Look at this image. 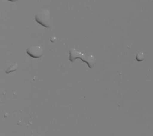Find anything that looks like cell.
Wrapping results in <instances>:
<instances>
[{
    "label": "cell",
    "mask_w": 153,
    "mask_h": 136,
    "mask_svg": "<svg viewBox=\"0 0 153 136\" xmlns=\"http://www.w3.org/2000/svg\"><path fill=\"white\" fill-rule=\"evenodd\" d=\"M27 54L33 58H39L43 55V49L40 46H31L26 50Z\"/></svg>",
    "instance_id": "3"
},
{
    "label": "cell",
    "mask_w": 153,
    "mask_h": 136,
    "mask_svg": "<svg viewBox=\"0 0 153 136\" xmlns=\"http://www.w3.org/2000/svg\"><path fill=\"white\" fill-rule=\"evenodd\" d=\"M35 21L45 28H50L52 25L50 11L49 9H42L35 15Z\"/></svg>",
    "instance_id": "2"
},
{
    "label": "cell",
    "mask_w": 153,
    "mask_h": 136,
    "mask_svg": "<svg viewBox=\"0 0 153 136\" xmlns=\"http://www.w3.org/2000/svg\"><path fill=\"white\" fill-rule=\"evenodd\" d=\"M16 69H17V64L14 63V64H13V65H10V66H9L8 68H7V70H6V71H5V72L7 73V74H8V73L12 72V71H16Z\"/></svg>",
    "instance_id": "4"
},
{
    "label": "cell",
    "mask_w": 153,
    "mask_h": 136,
    "mask_svg": "<svg viewBox=\"0 0 153 136\" xmlns=\"http://www.w3.org/2000/svg\"><path fill=\"white\" fill-rule=\"evenodd\" d=\"M76 59L82 60L83 62H86L88 64L89 68H93L94 63L96 62V58L93 55H86L82 52L79 51L76 49L72 48L70 51V62H74Z\"/></svg>",
    "instance_id": "1"
},
{
    "label": "cell",
    "mask_w": 153,
    "mask_h": 136,
    "mask_svg": "<svg viewBox=\"0 0 153 136\" xmlns=\"http://www.w3.org/2000/svg\"><path fill=\"white\" fill-rule=\"evenodd\" d=\"M7 1H12V2H15V1H17L18 0H7Z\"/></svg>",
    "instance_id": "5"
}]
</instances>
